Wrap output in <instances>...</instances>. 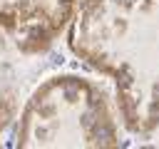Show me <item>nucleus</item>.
Returning <instances> with one entry per match:
<instances>
[{"mask_svg": "<svg viewBox=\"0 0 159 149\" xmlns=\"http://www.w3.org/2000/svg\"><path fill=\"white\" fill-rule=\"evenodd\" d=\"M22 147H104L117 144L114 124L97 89L82 79H52L35 92L17 132Z\"/></svg>", "mask_w": 159, "mask_h": 149, "instance_id": "2", "label": "nucleus"}, {"mask_svg": "<svg viewBox=\"0 0 159 149\" xmlns=\"http://www.w3.org/2000/svg\"><path fill=\"white\" fill-rule=\"evenodd\" d=\"M72 47L117 82L127 127L159 117V0H80Z\"/></svg>", "mask_w": 159, "mask_h": 149, "instance_id": "1", "label": "nucleus"}, {"mask_svg": "<svg viewBox=\"0 0 159 149\" xmlns=\"http://www.w3.org/2000/svg\"><path fill=\"white\" fill-rule=\"evenodd\" d=\"M70 7L72 0H0V25L15 30L27 50H37L62 27Z\"/></svg>", "mask_w": 159, "mask_h": 149, "instance_id": "3", "label": "nucleus"}]
</instances>
